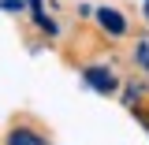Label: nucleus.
I'll use <instances>...</instances> for the list:
<instances>
[{"instance_id":"nucleus-1","label":"nucleus","mask_w":149,"mask_h":145,"mask_svg":"<svg viewBox=\"0 0 149 145\" xmlns=\"http://www.w3.org/2000/svg\"><path fill=\"white\" fill-rule=\"evenodd\" d=\"M8 145H49L37 130H30V127H15L11 134H8Z\"/></svg>"},{"instance_id":"nucleus-2","label":"nucleus","mask_w":149,"mask_h":145,"mask_svg":"<svg viewBox=\"0 0 149 145\" xmlns=\"http://www.w3.org/2000/svg\"><path fill=\"white\" fill-rule=\"evenodd\" d=\"M86 78H90V86H93V89H104V93L116 89V78H112L108 71H101V67H90V71H86Z\"/></svg>"},{"instance_id":"nucleus-3","label":"nucleus","mask_w":149,"mask_h":145,"mask_svg":"<svg viewBox=\"0 0 149 145\" xmlns=\"http://www.w3.org/2000/svg\"><path fill=\"white\" fill-rule=\"evenodd\" d=\"M97 19H101V26H108L112 34H123V30H127L123 15H119V11H112V8H101V11H97Z\"/></svg>"}]
</instances>
